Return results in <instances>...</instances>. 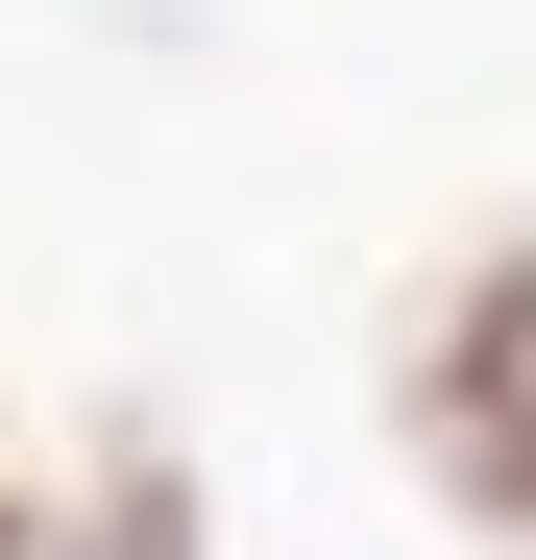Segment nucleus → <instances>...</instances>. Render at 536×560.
Wrapping results in <instances>:
<instances>
[{
	"label": "nucleus",
	"mask_w": 536,
	"mask_h": 560,
	"mask_svg": "<svg viewBox=\"0 0 536 560\" xmlns=\"http://www.w3.org/2000/svg\"><path fill=\"white\" fill-rule=\"evenodd\" d=\"M25 536H49V488H25V439H0V560H25Z\"/></svg>",
	"instance_id": "nucleus-1"
}]
</instances>
